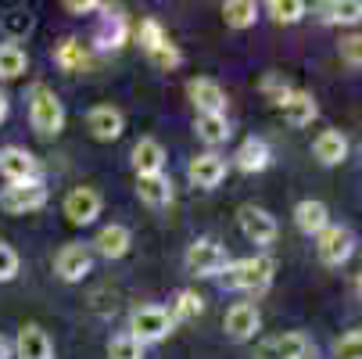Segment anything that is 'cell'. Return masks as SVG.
Wrapping results in <instances>:
<instances>
[{
    "instance_id": "obj_1",
    "label": "cell",
    "mask_w": 362,
    "mask_h": 359,
    "mask_svg": "<svg viewBox=\"0 0 362 359\" xmlns=\"http://www.w3.org/2000/svg\"><path fill=\"white\" fill-rule=\"evenodd\" d=\"M29 122L40 137H58L65 130V105L47 83H36L29 90Z\"/></svg>"
},
{
    "instance_id": "obj_2",
    "label": "cell",
    "mask_w": 362,
    "mask_h": 359,
    "mask_svg": "<svg viewBox=\"0 0 362 359\" xmlns=\"http://www.w3.org/2000/svg\"><path fill=\"white\" fill-rule=\"evenodd\" d=\"M276 263L269 255H247V259H237L223 270V284L233 291H266L273 284Z\"/></svg>"
},
{
    "instance_id": "obj_3",
    "label": "cell",
    "mask_w": 362,
    "mask_h": 359,
    "mask_svg": "<svg viewBox=\"0 0 362 359\" xmlns=\"http://www.w3.org/2000/svg\"><path fill=\"white\" fill-rule=\"evenodd\" d=\"M183 263H187V270H190L194 277H223V270L230 266V255H226V248H223L219 241L197 237V241L187 248Z\"/></svg>"
},
{
    "instance_id": "obj_4",
    "label": "cell",
    "mask_w": 362,
    "mask_h": 359,
    "mask_svg": "<svg viewBox=\"0 0 362 359\" xmlns=\"http://www.w3.org/2000/svg\"><path fill=\"white\" fill-rule=\"evenodd\" d=\"M173 327H176V320H173L169 309H162V305H140V309H133V317H129V334L140 345L169 338Z\"/></svg>"
},
{
    "instance_id": "obj_5",
    "label": "cell",
    "mask_w": 362,
    "mask_h": 359,
    "mask_svg": "<svg viewBox=\"0 0 362 359\" xmlns=\"http://www.w3.org/2000/svg\"><path fill=\"white\" fill-rule=\"evenodd\" d=\"M47 205V187L43 180H29V183H8L0 190V209L8 216H25V212H36Z\"/></svg>"
},
{
    "instance_id": "obj_6",
    "label": "cell",
    "mask_w": 362,
    "mask_h": 359,
    "mask_svg": "<svg viewBox=\"0 0 362 359\" xmlns=\"http://www.w3.org/2000/svg\"><path fill=\"white\" fill-rule=\"evenodd\" d=\"M316 251H320V259L327 266H344L351 259V251H355V234L348 227H337L330 223L320 237H316Z\"/></svg>"
},
{
    "instance_id": "obj_7",
    "label": "cell",
    "mask_w": 362,
    "mask_h": 359,
    "mask_svg": "<svg viewBox=\"0 0 362 359\" xmlns=\"http://www.w3.org/2000/svg\"><path fill=\"white\" fill-rule=\"evenodd\" d=\"M237 223L244 230V237L251 244H273L276 241V220L266 212V209H258V205H240V212H237Z\"/></svg>"
},
{
    "instance_id": "obj_8",
    "label": "cell",
    "mask_w": 362,
    "mask_h": 359,
    "mask_svg": "<svg viewBox=\"0 0 362 359\" xmlns=\"http://www.w3.org/2000/svg\"><path fill=\"white\" fill-rule=\"evenodd\" d=\"M0 176H4L8 183L40 180V162H36V155H29L25 147H4L0 151Z\"/></svg>"
},
{
    "instance_id": "obj_9",
    "label": "cell",
    "mask_w": 362,
    "mask_h": 359,
    "mask_svg": "<svg viewBox=\"0 0 362 359\" xmlns=\"http://www.w3.org/2000/svg\"><path fill=\"white\" fill-rule=\"evenodd\" d=\"M65 216H69V223H76V227H86V223H93L97 216H100V194L93 190V187H72L69 194H65Z\"/></svg>"
},
{
    "instance_id": "obj_10",
    "label": "cell",
    "mask_w": 362,
    "mask_h": 359,
    "mask_svg": "<svg viewBox=\"0 0 362 359\" xmlns=\"http://www.w3.org/2000/svg\"><path fill=\"white\" fill-rule=\"evenodd\" d=\"M90 266H93V251H90L86 244H65V248L54 255V273H58L62 280H69V284L83 280V277L90 273Z\"/></svg>"
},
{
    "instance_id": "obj_11",
    "label": "cell",
    "mask_w": 362,
    "mask_h": 359,
    "mask_svg": "<svg viewBox=\"0 0 362 359\" xmlns=\"http://www.w3.org/2000/svg\"><path fill=\"white\" fill-rule=\"evenodd\" d=\"M187 176H190V183H194V187L212 190V187H219V183L226 180V159H223V155H216V151H204V155L190 159Z\"/></svg>"
},
{
    "instance_id": "obj_12",
    "label": "cell",
    "mask_w": 362,
    "mask_h": 359,
    "mask_svg": "<svg viewBox=\"0 0 362 359\" xmlns=\"http://www.w3.org/2000/svg\"><path fill=\"white\" fill-rule=\"evenodd\" d=\"M187 97L194 101L197 115H223V108H226V90L216 79H190Z\"/></svg>"
},
{
    "instance_id": "obj_13",
    "label": "cell",
    "mask_w": 362,
    "mask_h": 359,
    "mask_svg": "<svg viewBox=\"0 0 362 359\" xmlns=\"http://www.w3.org/2000/svg\"><path fill=\"white\" fill-rule=\"evenodd\" d=\"M305 355H308V338L298 334V331L266 338L262 345H258V352H255V359H305Z\"/></svg>"
},
{
    "instance_id": "obj_14",
    "label": "cell",
    "mask_w": 362,
    "mask_h": 359,
    "mask_svg": "<svg viewBox=\"0 0 362 359\" xmlns=\"http://www.w3.org/2000/svg\"><path fill=\"white\" fill-rule=\"evenodd\" d=\"M86 130L97 140H119L122 130H126V115L115 105H97V108L86 112Z\"/></svg>"
},
{
    "instance_id": "obj_15",
    "label": "cell",
    "mask_w": 362,
    "mask_h": 359,
    "mask_svg": "<svg viewBox=\"0 0 362 359\" xmlns=\"http://www.w3.org/2000/svg\"><path fill=\"white\" fill-rule=\"evenodd\" d=\"M15 359H54V341L47 338L43 327L25 324L15 338Z\"/></svg>"
},
{
    "instance_id": "obj_16",
    "label": "cell",
    "mask_w": 362,
    "mask_h": 359,
    "mask_svg": "<svg viewBox=\"0 0 362 359\" xmlns=\"http://www.w3.org/2000/svg\"><path fill=\"white\" fill-rule=\"evenodd\" d=\"M129 36V22L122 11H112L108 4L100 8V25H97V47L100 50H119Z\"/></svg>"
},
{
    "instance_id": "obj_17",
    "label": "cell",
    "mask_w": 362,
    "mask_h": 359,
    "mask_svg": "<svg viewBox=\"0 0 362 359\" xmlns=\"http://www.w3.org/2000/svg\"><path fill=\"white\" fill-rule=\"evenodd\" d=\"M294 227L308 237H320L327 227H330V212H327V205L316 201V198H305L294 205Z\"/></svg>"
},
{
    "instance_id": "obj_18",
    "label": "cell",
    "mask_w": 362,
    "mask_h": 359,
    "mask_svg": "<svg viewBox=\"0 0 362 359\" xmlns=\"http://www.w3.org/2000/svg\"><path fill=\"white\" fill-rule=\"evenodd\" d=\"M258 309L251 302H237V305H230L226 309V320H223V327H226V334L233 338V341H247V338H255V331H258Z\"/></svg>"
},
{
    "instance_id": "obj_19",
    "label": "cell",
    "mask_w": 362,
    "mask_h": 359,
    "mask_svg": "<svg viewBox=\"0 0 362 359\" xmlns=\"http://www.w3.org/2000/svg\"><path fill=\"white\" fill-rule=\"evenodd\" d=\"M129 244H133V234H129L122 223L100 227L97 237H93V251H97V255H105V259H122V255L129 251Z\"/></svg>"
},
{
    "instance_id": "obj_20",
    "label": "cell",
    "mask_w": 362,
    "mask_h": 359,
    "mask_svg": "<svg viewBox=\"0 0 362 359\" xmlns=\"http://www.w3.org/2000/svg\"><path fill=\"white\" fill-rule=\"evenodd\" d=\"M133 169H136V176H158L165 169V147L154 137L136 140V147H133Z\"/></svg>"
},
{
    "instance_id": "obj_21",
    "label": "cell",
    "mask_w": 362,
    "mask_h": 359,
    "mask_svg": "<svg viewBox=\"0 0 362 359\" xmlns=\"http://www.w3.org/2000/svg\"><path fill=\"white\" fill-rule=\"evenodd\" d=\"M233 162H237V169H244V173H262V169H269V162H273V151H269V144H266L262 137H247V140L237 147Z\"/></svg>"
},
{
    "instance_id": "obj_22",
    "label": "cell",
    "mask_w": 362,
    "mask_h": 359,
    "mask_svg": "<svg viewBox=\"0 0 362 359\" xmlns=\"http://www.w3.org/2000/svg\"><path fill=\"white\" fill-rule=\"evenodd\" d=\"M136 194H140V201L147 205V209H165V205H173V180L165 173L136 176Z\"/></svg>"
},
{
    "instance_id": "obj_23",
    "label": "cell",
    "mask_w": 362,
    "mask_h": 359,
    "mask_svg": "<svg viewBox=\"0 0 362 359\" xmlns=\"http://www.w3.org/2000/svg\"><path fill=\"white\" fill-rule=\"evenodd\" d=\"M280 112H284V119H287L291 126H308V122L320 115L313 93H305V90H291V93L280 101Z\"/></svg>"
},
{
    "instance_id": "obj_24",
    "label": "cell",
    "mask_w": 362,
    "mask_h": 359,
    "mask_svg": "<svg viewBox=\"0 0 362 359\" xmlns=\"http://www.w3.org/2000/svg\"><path fill=\"white\" fill-rule=\"evenodd\" d=\"M313 155L323 162V166H341L348 159V137L341 130H323L316 140H313Z\"/></svg>"
},
{
    "instance_id": "obj_25",
    "label": "cell",
    "mask_w": 362,
    "mask_h": 359,
    "mask_svg": "<svg viewBox=\"0 0 362 359\" xmlns=\"http://www.w3.org/2000/svg\"><path fill=\"white\" fill-rule=\"evenodd\" d=\"M323 25H358L362 22V0H327L316 8Z\"/></svg>"
},
{
    "instance_id": "obj_26",
    "label": "cell",
    "mask_w": 362,
    "mask_h": 359,
    "mask_svg": "<svg viewBox=\"0 0 362 359\" xmlns=\"http://www.w3.org/2000/svg\"><path fill=\"white\" fill-rule=\"evenodd\" d=\"M194 130H197V137L209 144V147H219V144L230 140V122H226V115H197V119H194Z\"/></svg>"
},
{
    "instance_id": "obj_27",
    "label": "cell",
    "mask_w": 362,
    "mask_h": 359,
    "mask_svg": "<svg viewBox=\"0 0 362 359\" xmlns=\"http://www.w3.org/2000/svg\"><path fill=\"white\" fill-rule=\"evenodd\" d=\"M255 18H258L255 0H226L223 4V22L230 29H247V25H255Z\"/></svg>"
},
{
    "instance_id": "obj_28",
    "label": "cell",
    "mask_w": 362,
    "mask_h": 359,
    "mask_svg": "<svg viewBox=\"0 0 362 359\" xmlns=\"http://www.w3.org/2000/svg\"><path fill=\"white\" fill-rule=\"evenodd\" d=\"M29 58L18 43H0V79H18L25 72Z\"/></svg>"
},
{
    "instance_id": "obj_29",
    "label": "cell",
    "mask_w": 362,
    "mask_h": 359,
    "mask_svg": "<svg viewBox=\"0 0 362 359\" xmlns=\"http://www.w3.org/2000/svg\"><path fill=\"white\" fill-rule=\"evenodd\" d=\"M54 62L65 69V72H79V69H86V50H83V43L79 40H62L58 43V50H54Z\"/></svg>"
},
{
    "instance_id": "obj_30",
    "label": "cell",
    "mask_w": 362,
    "mask_h": 359,
    "mask_svg": "<svg viewBox=\"0 0 362 359\" xmlns=\"http://www.w3.org/2000/svg\"><path fill=\"white\" fill-rule=\"evenodd\" d=\"M266 11L273 15V22H280V25H294V22L305 18L308 8H305V0H269Z\"/></svg>"
},
{
    "instance_id": "obj_31",
    "label": "cell",
    "mask_w": 362,
    "mask_h": 359,
    "mask_svg": "<svg viewBox=\"0 0 362 359\" xmlns=\"http://www.w3.org/2000/svg\"><path fill=\"white\" fill-rule=\"evenodd\" d=\"M136 40H140V47H144V55H154L162 43H169V36H165V29H162L158 18H144L140 29H136Z\"/></svg>"
},
{
    "instance_id": "obj_32",
    "label": "cell",
    "mask_w": 362,
    "mask_h": 359,
    "mask_svg": "<svg viewBox=\"0 0 362 359\" xmlns=\"http://www.w3.org/2000/svg\"><path fill=\"white\" fill-rule=\"evenodd\" d=\"M108 359H144V345L126 331V334H115L108 341Z\"/></svg>"
},
{
    "instance_id": "obj_33",
    "label": "cell",
    "mask_w": 362,
    "mask_h": 359,
    "mask_svg": "<svg viewBox=\"0 0 362 359\" xmlns=\"http://www.w3.org/2000/svg\"><path fill=\"white\" fill-rule=\"evenodd\" d=\"M204 313V298L197 291H180L176 295V305H173V320H194Z\"/></svg>"
},
{
    "instance_id": "obj_34",
    "label": "cell",
    "mask_w": 362,
    "mask_h": 359,
    "mask_svg": "<svg viewBox=\"0 0 362 359\" xmlns=\"http://www.w3.org/2000/svg\"><path fill=\"white\" fill-rule=\"evenodd\" d=\"M0 25H4V33H8V43H18L22 36L33 33V15L29 11H8Z\"/></svg>"
},
{
    "instance_id": "obj_35",
    "label": "cell",
    "mask_w": 362,
    "mask_h": 359,
    "mask_svg": "<svg viewBox=\"0 0 362 359\" xmlns=\"http://www.w3.org/2000/svg\"><path fill=\"white\" fill-rule=\"evenodd\" d=\"M341 62L351 65V69H362V33H348L341 36Z\"/></svg>"
},
{
    "instance_id": "obj_36",
    "label": "cell",
    "mask_w": 362,
    "mask_h": 359,
    "mask_svg": "<svg viewBox=\"0 0 362 359\" xmlns=\"http://www.w3.org/2000/svg\"><path fill=\"white\" fill-rule=\"evenodd\" d=\"M18 251L8 244V241H0V284H8V280H15L18 277Z\"/></svg>"
},
{
    "instance_id": "obj_37",
    "label": "cell",
    "mask_w": 362,
    "mask_h": 359,
    "mask_svg": "<svg viewBox=\"0 0 362 359\" xmlns=\"http://www.w3.org/2000/svg\"><path fill=\"white\" fill-rule=\"evenodd\" d=\"M337 359H362V331H348L341 334V341L334 345Z\"/></svg>"
},
{
    "instance_id": "obj_38",
    "label": "cell",
    "mask_w": 362,
    "mask_h": 359,
    "mask_svg": "<svg viewBox=\"0 0 362 359\" xmlns=\"http://www.w3.org/2000/svg\"><path fill=\"white\" fill-rule=\"evenodd\" d=\"M147 58H151L154 65H158V69H165V72H169V69H176V65L183 62V58H180V50H176V43H162V47L154 50V55H147Z\"/></svg>"
},
{
    "instance_id": "obj_39",
    "label": "cell",
    "mask_w": 362,
    "mask_h": 359,
    "mask_svg": "<svg viewBox=\"0 0 362 359\" xmlns=\"http://www.w3.org/2000/svg\"><path fill=\"white\" fill-rule=\"evenodd\" d=\"M262 90H266V93H269V97L276 101V105H280V101H284V97L291 93V86H287V79H280L276 72H266V76H262Z\"/></svg>"
},
{
    "instance_id": "obj_40",
    "label": "cell",
    "mask_w": 362,
    "mask_h": 359,
    "mask_svg": "<svg viewBox=\"0 0 362 359\" xmlns=\"http://www.w3.org/2000/svg\"><path fill=\"white\" fill-rule=\"evenodd\" d=\"M105 4H97V0H69L65 4V11H72V15H90V11H100Z\"/></svg>"
},
{
    "instance_id": "obj_41",
    "label": "cell",
    "mask_w": 362,
    "mask_h": 359,
    "mask_svg": "<svg viewBox=\"0 0 362 359\" xmlns=\"http://www.w3.org/2000/svg\"><path fill=\"white\" fill-rule=\"evenodd\" d=\"M11 355H15V345H11L4 334H0V359H11Z\"/></svg>"
},
{
    "instance_id": "obj_42",
    "label": "cell",
    "mask_w": 362,
    "mask_h": 359,
    "mask_svg": "<svg viewBox=\"0 0 362 359\" xmlns=\"http://www.w3.org/2000/svg\"><path fill=\"white\" fill-rule=\"evenodd\" d=\"M8 119V93H0V122Z\"/></svg>"
},
{
    "instance_id": "obj_43",
    "label": "cell",
    "mask_w": 362,
    "mask_h": 359,
    "mask_svg": "<svg viewBox=\"0 0 362 359\" xmlns=\"http://www.w3.org/2000/svg\"><path fill=\"white\" fill-rule=\"evenodd\" d=\"M355 284H358V291H362V270H358V277H355Z\"/></svg>"
}]
</instances>
